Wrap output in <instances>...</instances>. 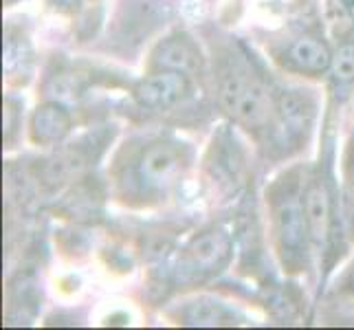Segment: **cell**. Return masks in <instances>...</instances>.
I'll use <instances>...</instances> for the list:
<instances>
[{
    "instance_id": "6da1fadb",
    "label": "cell",
    "mask_w": 354,
    "mask_h": 330,
    "mask_svg": "<svg viewBox=\"0 0 354 330\" xmlns=\"http://www.w3.org/2000/svg\"><path fill=\"white\" fill-rule=\"evenodd\" d=\"M225 108L249 128H262L271 119V97L260 80L244 68H229L221 84Z\"/></svg>"
},
{
    "instance_id": "7a4b0ae2",
    "label": "cell",
    "mask_w": 354,
    "mask_h": 330,
    "mask_svg": "<svg viewBox=\"0 0 354 330\" xmlns=\"http://www.w3.org/2000/svg\"><path fill=\"white\" fill-rule=\"evenodd\" d=\"M273 229L279 253L284 255L286 264H297L306 249L308 227L304 214V199L299 194L286 192L273 205Z\"/></svg>"
},
{
    "instance_id": "3957f363",
    "label": "cell",
    "mask_w": 354,
    "mask_h": 330,
    "mask_svg": "<svg viewBox=\"0 0 354 330\" xmlns=\"http://www.w3.org/2000/svg\"><path fill=\"white\" fill-rule=\"evenodd\" d=\"M189 93V80L187 73L178 71H158L154 75L145 77L134 89V97L143 108H167Z\"/></svg>"
},
{
    "instance_id": "277c9868",
    "label": "cell",
    "mask_w": 354,
    "mask_h": 330,
    "mask_svg": "<svg viewBox=\"0 0 354 330\" xmlns=\"http://www.w3.org/2000/svg\"><path fill=\"white\" fill-rule=\"evenodd\" d=\"M231 253V242L225 231H205L185 249V266L194 273L221 271Z\"/></svg>"
},
{
    "instance_id": "5b68a950",
    "label": "cell",
    "mask_w": 354,
    "mask_h": 330,
    "mask_svg": "<svg viewBox=\"0 0 354 330\" xmlns=\"http://www.w3.org/2000/svg\"><path fill=\"white\" fill-rule=\"evenodd\" d=\"M183 167V154L172 143H154L141 154L139 176L148 187L169 185Z\"/></svg>"
},
{
    "instance_id": "8992f818",
    "label": "cell",
    "mask_w": 354,
    "mask_h": 330,
    "mask_svg": "<svg viewBox=\"0 0 354 330\" xmlns=\"http://www.w3.org/2000/svg\"><path fill=\"white\" fill-rule=\"evenodd\" d=\"M304 214H306L308 238L317 247H324L330 231V196L322 181H313L304 192Z\"/></svg>"
},
{
    "instance_id": "52a82bcc",
    "label": "cell",
    "mask_w": 354,
    "mask_h": 330,
    "mask_svg": "<svg viewBox=\"0 0 354 330\" xmlns=\"http://www.w3.org/2000/svg\"><path fill=\"white\" fill-rule=\"evenodd\" d=\"M152 64L161 71H178V73H194L201 68V55L194 44L180 35L158 42L152 51Z\"/></svg>"
},
{
    "instance_id": "ba28073f",
    "label": "cell",
    "mask_w": 354,
    "mask_h": 330,
    "mask_svg": "<svg viewBox=\"0 0 354 330\" xmlns=\"http://www.w3.org/2000/svg\"><path fill=\"white\" fill-rule=\"evenodd\" d=\"M71 130V115L59 104H42L31 117V139L35 143H55Z\"/></svg>"
},
{
    "instance_id": "9c48e42d",
    "label": "cell",
    "mask_w": 354,
    "mask_h": 330,
    "mask_svg": "<svg viewBox=\"0 0 354 330\" xmlns=\"http://www.w3.org/2000/svg\"><path fill=\"white\" fill-rule=\"evenodd\" d=\"M279 130L284 134V141L297 139L308 130L310 119H313V104L308 97H301L297 93H286L279 100Z\"/></svg>"
},
{
    "instance_id": "30bf717a",
    "label": "cell",
    "mask_w": 354,
    "mask_h": 330,
    "mask_svg": "<svg viewBox=\"0 0 354 330\" xmlns=\"http://www.w3.org/2000/svg\"><path fill=\"white\" fill-rule=\"evenodd\" d=\"M288 62L304 73H324L333 66L330 48L315 38H299L288 46Z\"/></svg>"
},
{
    "instance_id": "8fae6325",
    "label": "cell",
    "mask_w": 354,
    "mask_h": 330,
    "mask_svg": "<svg viewBox=\"0 0 354 330\" xmlns=\"http://www.w3.org/2000/svg\"><path fill=\"white\" fill-rule=\"evenodd\" d=\"M236 313L227 309L221 302H194L189 304V309L185 311V324L192 326H227V324H236L234 322Z\"/></svg>"
},
{
    "instance_id": "7c38bea8",
    "label": "cell",
    "mask_w": 354,
    "mask_h": 330,
    "mask_svg": "<svg viewBox=\"0 0 354 330\" xmlns=\"http://www.w3.org/2000/svg\"><path fill=\"white\" fill-rule=\"evenodd\" d=\"M326 16L337 35L348 33L354 24V14L346 0H326Z\"/></svg>"
},
{
    "instance_id": "4fadbf2b",
    "label": "cell",
    "mask_w": 354,
    "mask_h": 330,
    "mask_svg": "<svg viewBox=\"0 0 354 330\" xmlns=\"http://www.w3.org/2000/svg\"><path fill=\"white\" fill-rule=\"evenodd\" d=\"M333 75L339 82H350L354 77V44H344L337 57H333Z\"/></svg>"
},
{
    "instance_id": "5bb4252c",
    "label": "cell",
    "mask_w": 354,
    "mask_h": 330,
    "mask_svg": "<svg viewBox=\"0 0 354 330\" xmlns=\"http://www.w3.org/2000/svg\"><path fill=\"white\" fill-rule=\"evenodd\" d=\"M346 286L354 293V266L350 268V273H348V279H346Z\"/></svg>"
},
{
    "instance_id": "9a60e30c",
    "label": "cell",
    "mask_w": 354,
    "mask_h": 330,
    "mask_svg": "<svg viewBox=\"0 0 354 330\" xmlns=\"http://www.w3.org/2000/svg\"><path fill=\"white\" fill-rule=\"evenodd\" d=\"M346 3H348V7L352 9V14H354V0H346Z\"/></svg>"
}]
</instances>
